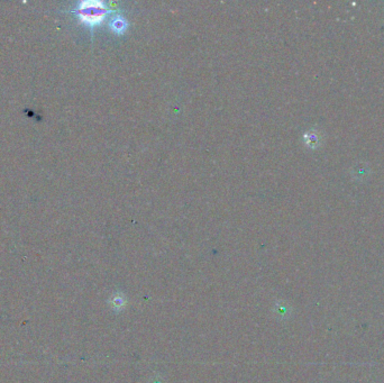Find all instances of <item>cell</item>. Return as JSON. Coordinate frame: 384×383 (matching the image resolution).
I'll return each instance as SVG.
<instances>
[{
	"label": "cell",
	"instance_id": "6da1fadb",
	"mask_svg": "<svg viewBox=\"0 0 384 383\" xmlns=\"http://www.w3.org/2000/svg\"><path fill=\"white\" fill-rule=\"evenodd\" d=\"M114 10L115 9H112L105 1L86 0V1L78 2L73 12L77 15L80 23L89 28H95L102 24L107 16Z\"/></svg>",
	"mask_w": 384,
	"mask_h": 383
},
{
	"label": "cell",
	"instance_id": "7a4b0ae2",
	"mask_svg": "<svg viewBox=\"0 0 384 383\" xmlns=\"http://www.w3.org/2000/svg\"><path fill=\"white\" fill-rule=\"evenodd\" d=\"M109 27L116 35H124L128 30V22L123 15H115L110 19Z\"/></svg>",
	"mask_w": 384,
	"mask_h": 383
}]
</instances>
